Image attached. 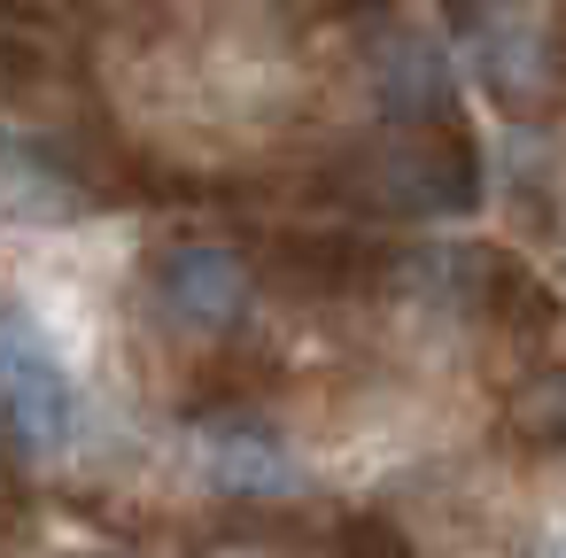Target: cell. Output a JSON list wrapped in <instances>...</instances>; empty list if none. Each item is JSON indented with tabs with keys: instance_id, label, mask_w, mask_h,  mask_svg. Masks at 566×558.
Listing matches in <instances>:
<instances>
[{
	"instance_id": "cell-7",
	"label": "cell",
	"mask_w": 566,
	"mask_h": 558,
	"mask_svg": "<svg viewBox=\"0 0 566 558\" xmlns=\"http://www.w3.org/2000/svg\"><path fill=\"white\" fill-rule=\"evenodd\" d=\"M0 512H9V465H0Z\"/></svg>"
},
{
	"instance_id": "cell-2",
	"label": "cell",
	"mask_w": 566,
	"mask_h": 558,
	"mask_svg": "<svg viewBox=\"0 0 566 558\" xmlns=\"http://www.w3.org/2000/svg\"><path fill=\"white\" fill-rule=\"evenodd\" d=\"M458 32H465V55H473L481 86L512 117H535L566 94V48H558L551 17L520 9V0H481V9H458Z\"/></svg>"
},
{
	"instance_id": "cell-3",
	"label": "cell",
	"mask_w": 566,
	"mask_h": 558,
	"mask_svg": "<svg viewBox=\"0 0 566 558\" xmlns=\"http://www.w3.org/2000/svg\"><path fill=\"white\" fill-rule=\"evenodd\" d=\"M148 287H156V310H164L179 334H233V326L249 318L256 264H249L233 241L187 233V241H164V249H156Z\"/></svg>"
},
{
	"instance_id": "cell-4",
	"label": "cell",
	"mask_w": 566,
	"mask_h": 558,
	"mask_svg": "<svg viewBox=\"0 0 566 558\" xmlns=\"http://www.w3.org/2000/svg\"><path fill=\"white\" fill-rule=\"evenodd\" d=\"M187 442H195V465H202L218 488H233V496H295V488H303V457H295L287 434H280L264 411H249V403L195 411Z\"/></svg>"
},
{
	"instance_id": "cell-6",
	"label": "cell",
	"mask_w": 566,
	"mask_h": 558,
	"mask_svg": "<svg viewBox=\"0 0 566 558\" xmlns=\"http://www.w3.org/2000/svg\"><path fill=\"white\" fill-rule=\"evenodd\" d=\"M535 558H566V519H558V527H551V535L535 543Z\"/></svg>"
},
{
	"instance_id": "cell-1",
	"label": "cell",
	"mask_w": 566,
	"mask_h": 558,
	"mask_svg": "<svg viewBox=\"0 0 566 558\" xmlns=\"http://www.w3.org/2000/svg\"><path fill=\"white\" fill-rule=\"evenodd\" d=\"M0 427L32 457H63L78 442V380L55 357L48 326L17 303H0Z\"/></svg>"
},
{
	"instance_id": "cell-5",
	"label": "cell",
	"mask_w": 566,
	"mask_h": 558,
	"mask_svg": "<svg viewBox=\"0 0 566 558\" xmlns=\"http://www.w3.org/2000/svg\"><path fill=\"white\" fill-rule=\"evenodd\" d=\"M504 434L527 450H566V349L543 357L512 396H504Z\"/></svg>"
}]
</instances>
